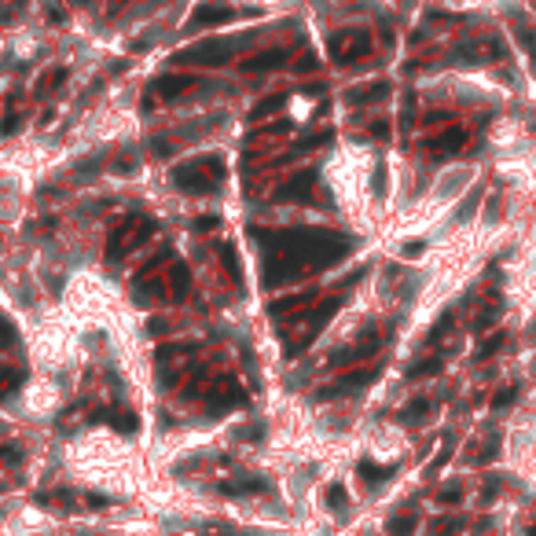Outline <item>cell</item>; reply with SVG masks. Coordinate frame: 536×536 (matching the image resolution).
<instances>
[{"mask_svg":"<svg viewBox=\"0 0 536 536\" xmlns=\"http://www.w3.org/2000/svg\"><path fill=\"white\" fill-rule=\"evenodd\" d=\"M459 496H463V492H459V485H452V488H444L437 500H441V503H459Z\"/></svg>","mask_w":536,"mask_h":536,"instance_id":"cell-5","label":"cell"},{"mask_svg":"<svg viewBox=\"0 0 536 536\" xmlns=\"http://www.w3.org/2000/svg\"><path fill=\"white\" fill-rule=\"evenodd\" d=\"M327 503H331L334 510H341V507H346V488H341V485H331V488H327Z\"/></svg>","mask_w":536,"mask_h":536,"instance_id":"cell-4","label":"cell"},{"mask_svg":"<svg viewBox=\"0 0 536 536\" xmlns=\"http://www.w3.org/2000/svg\"><path fill=\"white\" fill-rule=\"evenodd\" d=\"M459 529H463V518H448V522H437L430 536H456Z\"/></svg>","mask_w":536,"mask_h":536,"instance_id":"cell-3","label":"cell"},{"mask_svg":"<svg viewBox=\"0 0 536 536\" xmlns=\"http://www.w3.org/2000/svg\"><path fill=\"white\" fill-rule=\"evenodd\" d=\"M385 529H390V536H415V514H397Z\"/></svg>","mask_w":536,"mask_h":536,"instance_id":"cell-1","label":"cell"},{"mask_svg":"<svg viewBox=\"0 0 536 536\" xmlns=\"http://www.w3.org/2000/svg\"><path fill=\"white\" fill-rule=\"evenodd\" d=\"M228 496H250V492H265L261 481H239V485H224Z\"/></svg>","mask_w":536,"mask_h":536,"instance_id":"cell-2","label":"cell"},{"mask_svg":"<svg viewBox=\"0 0 536 536\" xmlns=\"http://www.w3.org/2000/svg\"><path fill=\"white\" fill-rule=\"evenodd\" d=\"M529 536H536V529H532V532H529Z\"/></svg>","mask_w":536,"mask_h":536,"instance_id":"cell-6","label":"cell"}]
</instances>
